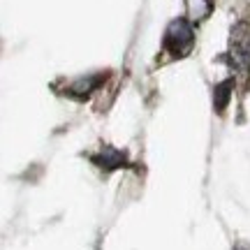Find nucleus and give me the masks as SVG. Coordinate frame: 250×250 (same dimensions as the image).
I'll use <instances>...</instances> for the list:
<instances>
[{
  "mask_svg": "<svg viewBox=\"0 0 250 250\" xmlns=\"http://www.w3.org/2000/svg\"><path fill=\"white\" fill-rule=\"evenodd\" d=\"M192 28L186 19H179L174 21L169 28H167V35H165V49L169 51L171 56H186L190 49H192Z\"/></svg>",
  "mask_w": 250,
  "mask_h": 250,
  "instance_id": "f257e3e1",
  "label": "nucleus"
},
{
  "mask_svg": "<svg viewBox=\"0 0 250 250\" xmlns=\"http://www.w3.org/2000/svg\"><path fill=\"white\" fill-rule=\"evenodd\" d=\"M229 90H232L229 83H220V86L215 88V107H218V111H223V109L227 107V102H229Z\"/></svg>",
  "mask_w": 250,
  "mask_h": 250,
  "instance_id": "f03ea898",
  "label": "nucleus"
}]
</instances>
